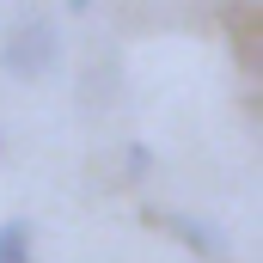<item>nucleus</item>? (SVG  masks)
Here are the masks:
<instances>
[{"label":"nucleus","mask_w":263,"mask_h":263,"mask_svg":"<svg viewBox=\"0 0 263 263\" xmlns=\"http://www.w3.org/2000/svg\"><path fill=\"white\" fill-rule=\"evenodd\" d=\"M55 62H62V25L55 18H18L0 43V67L12 80H43Z\"/></svg>","instance_id":"f257e3e1"},{"label":"nucleus","mask_w":263,"mask_h":263,"mask_svg":"<svg viewBox=\"0 0 263 263\" xmlns=\"http://www.w3.org/2000/svg\"><path fill=\"white\" fill-rule=\"evenodd\" d=\"M159 227H172L184 245H196L202 257H220V251H227V233H220V227H202L196 214H159Z\"/></svg>","instance_id":"f03ea898"},{"label":"nucleus","mask_w":263,"mask_h":263,"mask_svg":"<svg viewBox=\"0 0 263 263\" xmlns=\"http://www.w3.org/2000/svg\"><path fill=\"white\" fill-rule=\"evenodd\" d=\"M0 263H31V220L0 227Z\"/></svg>","instance_id":"7ed1b4c3"},{"label":"nucleus","mask_w":263,"mask_h":263,"mask_svg":"<svg viewBox=\"0 0 263 263\" xmlns=\"http://www.w3.org/2000/svg\"><path fill=\"white\" fill-rule=\"evenodd\" d=\"M147 165H153V153L147 147H129V178H147Z\"/></svg>","instance_id":"20e7f679"},{"label":"nucleus","mask_w":263,"mask_h":263,"mask_svg":"<svg viewBox=\"0 0 263 263\" xmlns=\"http://www.w3.org/2000/svg\"><path fill=\"white\" fill-rule=\"evenodd\" d=\"M86 6H92V0H67V12H86Z\"/></svg>","instance_id":"39448f33"}]
</instances>
